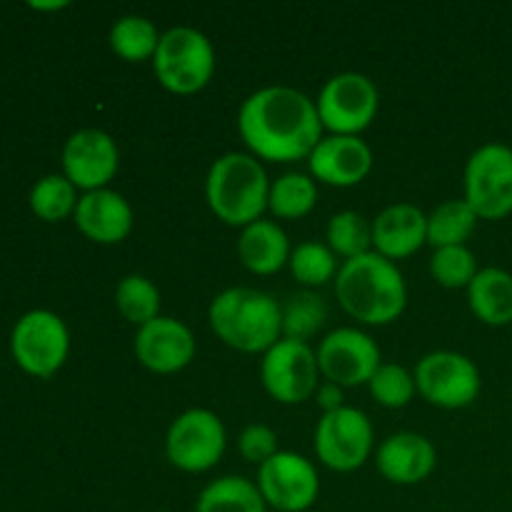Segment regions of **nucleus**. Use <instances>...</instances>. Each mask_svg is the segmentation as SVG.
<instances>
[{"instance_id":"nucleus-1","label":"nucleus","mask_w":512,"mask_h":512,"mask_svg":"<svg viewBox=\"0 0 512 512\" xmlns=\"http://www.w3.org/2000/svg\"><path fill=\"white\" fill-rule=\"evenodd\" d=\"M238 133L255 158L293 163L310 158L323 140L318 105L290 85H268L243 100Z\"/></svg>"},{"instance_id":"nucleus-2","label":"nucleus","mask_w":512,"mask_h":512,"mask_svg":"<svg viewBox=\"0 0 512 512\" xmlns=\"http://www.w3.org/2000/svg\"><path fill=\"white\" fill-rule=\"evenodd\" d=\"M335 295L350 318L365 325H388L408 305V285L393 260L375 250L340 265Z\"/></svg>"},{"instance_id":"nucleus-3","label":"nucleus","mask_w":512,"mask_h":512,"mask_svg":"<svg viewBox=\"0 0 512 512\" xmlns=\"http://www.w3.org/2000/svg\"><path fill=\"white\" fill-rule=\"evenodd\" d=\"M213 333L240 353H265L283 338V310L273 295L255 288H228L208 308Z\"/></svg>"},{"instance_id":"nucleus-4","label":"nucleus","mask_w":512,"mask_h":512,"mask_svg":"<svg viewBox=\"0 0 512 512\" xmlns=\"http://www.w3.org/2000/svg\"><path fill=\"white\" fill-rule=\"evenodd\" d=\"M270 180L255 155L225 153L210 165L205 178V200L218 220L245 228L260 220L268 208Z\"/></svg>"},{"instance_id":"nucleus-5","label":"nucleus","mask_w":512,"mask_h":512,"mask_svg":"<svg viewBox=\"0 0 512 512\" xmlns=\"http://www.w3.org/2000/svg\"><path fill=\"white\" fill-rule=\"evenodd\" d=\"M158 83L175 95H193L210 83L215 73V48L208 35L190 25H178L160 35L153 55Z\"/></svg>"},{"instance_id":"nucleus-6","label":"nucleus","mask_w":512,"mask_h":512,"mask_svg":"<svg viewBox=\"0 0 512 512\" xmlns=\"http://www.w3.org/2000/svg\"><path fill=\"white\" fill-rule=\"evenodd\" d=\"M465 203L480 220H503L512 213V148L485 143L465 165Z\"/></svg>"},{"instance_id":"nucleus-7","label":"nucleus","mask_w":512,"mask_h":512,"mask_svg":"<svg viewBox=\"0 0 512 512\" xmlns=\"http://www.w3.org/2000/svg\"><path fill=\"white\" fill-rule=\"evenodd\" d=\"M225 425L213 410L190 408L170 423L165 435V455L183 473H205L223 458Z\"/></svg>"},{"instance_id":"nucleus-8","label":"nucleus","mask_w":512,"mask_h":512,"mask_svg":"<svg viewBox=\"0 0 512 512\" xmlns=\"http://www.w3.org/2000/svg\"><path fill=\"white\" fill-rule=\"evenodd\" d=\"M415 388L428 400L443 410L468 408L480 395V370L468 355L453 350H435L415 365Z\"/></svg>"},{"instance_id":"nucleus-9","label":"nucleus","mask_w":512,"mask_h":512,"mask_svg":"<svg viewBox=\"0 0 512 512\" xmlns=\"http://www.w3.org/2000/svg\"><path fill=\"white\" fill-rule=\"evenodd\" d=\"M318 115L323 128L333 135H360L375 120L380 93L363 73H338L323 85L318 95Z\"/></svg>"},{"instance_id":"nucleus-10","label":"nucleus","mask_w":512,"mask_h":512,"mask_svg":"<svg viewBox=\"0 0 512 512\" xmlns=\"http://www.w3.org/2000/svg\"><path fill=\"white\" fill-rule=\"evenodd\" d=\"M373 453V425L358 408L343 405L333 413H323L315 428V455L325 468L335 473H353L363 468Z\"/></svg>"},{"instance_id":"nucleus-11","label":"nucleus","mask_w":512,"mask_h":512,"mask_svg":"<svg viewBox=\"0 0 512 512\" xmlns=\"http://www.w3.org/2000/svg\"><path fill=\"white\" fill-rule=\"evenodd\" d=\"M318 355L308 343L280 338L260 360L265 393L283 405H298L318 390Z\"/></svg>"},{"instance_id":"nucleus-12","label":"nucleus","mask_w":512,"mask_h":512,"mask_svg":"<svg viewBox=\"0 0 512 512\" xmlns=\"http://www.w3.org/2000/svg\"><path fill=\"white\" fill-rule=\"evenodd\" d=\"M258 490L268 508L278 512H305L318 500V470L303 455L278 450L258 468Z\"/></svg>"},{"instance_id":"nucleus-13","label":"nucleus","mask_w":512,"mask_h":512,"mask_svg":"<svg viewBox=\"0 0 512 512\" xmlns=\"http://www.w3.org/2000/svg\"><path fill=\"white\" fill-rule=\"evenodd\" d=\"M68 350V328L50 310H33V313L23 315L15 325L13 355L25 373L50 378L63 368Z\"/></svg>"},{"instance_id":"nucleus-14","label":"nucleus","mask_w":512,"mask_h":512,"mask_svg":"<svg viewBox=\"0 0 512 512\" xmlns=\"http://www.w3.org/2000/svg\"><path fill=\"white\" fill-rule=\"evenodd\" d=\"M318 368L328 383L340 388L370 383L380 368V348L368 333L358 328H338L318 345Z\"/></svg>"},{"instance_id":"nucleus-15","label":"nucleus","mask_w":512,"mask_h":512,"mask_svg":"<svg viewBox=\"0 0 512 512\" xmlns=\"http://www.w3.org/2000/svg\"><path fill=\"white\" fill-rule=\"evenodd\" d=\"M120 165V153L115 140L105 130L85 128L68 138L63 148V170L65 178L75 188L103 190L115 178Z\"/></svg>"},{"instance_id":"nucleus-16","label":"nucleus","mask_w":512,"mask_h":512,"mask_svg":"<svg viewBox=\"0 0 512 512\" xmlns=\"http://www.w3.org/2000/svg\"><path fill=\"white\" fill-rule=\"evenodd\" d=\"M133 348L140 365L158 375L180 373L195 358V338L188 325L165 315L140 325Z\"/></svg>"},{"instance_id":"nucleus-17","label":"nucleus","mask_w":512,"mask_h":512,"mask_svg":"<svg viewBox=\"0 0 512 512\" xmlns=\"http://www.w3.org/2000/svg\"><path fill=\"white\" fill-rule=\"evenodd\" d=\"M308 165L313 180L335 188H350L368 178L373 168V150L360 140V135H328L315 145Z\"/></svg>"},{"instance_id":"nucleus-18","label":"nucleus","mask_w":512,"mask_h":512,"mask_svg":"<svg viewBox=\"0 0 512 512\" xmlns=\"http://www.w3.org/2000/svg\"><path fill=\"white\" fill-rule=\"evenodd\" d=\"M75 225L88 240L100 245H115L133 230V208L115 190H90L78 198Z\"/></svg>"},{"instance_id":"nucleus-19","label":"nucleus","mask_w":512,"mask_h":512,"mask_svg":"<svg viewBox=\"0 0 512 512\" xmlns=\"http://www.w3.org/2000/svg\"><path fill=\"white\" fill-rule=\"evenodd\" d=\"M428 243V215L413 203L388 205L373 220V250L388 260H403Z\"/></svg>"},{"instance_id":"nucleus-20","label":"nucleus","mask_w":512,"mask_h":512,"mask_svg":"<svg viewBox=\"0 0 512 512\" xmlns=\"http://www.w3.org/2000/svg\"><path fill=\"white\" fill-rule=\"evenodd\" d=\"M438 453L425 435L395 433L378 448V470L395 485H418L435 470Z\"/></svg>"},{"instance_id":"nucleus-21","label":"nucleus","mask_w":512,"mask_h":512,"mask_svg":"<svg viewBox=\"0 0 512 512\" xmlns=\"http://www.w3.org/2000/svg\"><path fill=\"white\" fill-rule=\"evenodd\" d=\"M290 243L285 230L273 220H255L245 225L238 238V258L250 273L273 275L290 260Z\"/></svg>"},{"instance_id":"nucleus-22","label":"nucleus","mask_w":512,"mask_h":512,"mask_svg":"<svg viewBox=\"0 0 512 512\" xmlns=\"http://www.w3.org/2000/svg\"><path fill=\"white\" fill-rule=\"evenodd\" d=\"M468 303L485 325L512 323V275L503 268H483L468 285Z\"/></svg>"},{"instance_id":"nucleus-23","label":"nucleus","mask_w":512,"mask_h":512,"mask_svg":"<svg viewBox=\"0 0 512 512\" xmlns=\"http://www.w3.org/2000/svg\"><path fill=\"white\" fill-rule=\"evenodd\" d=\"M195 512H268L258 483L240 475H225L200 490Z\"/></svg>"},{"instance_id":"nucleus-24","label":"nucleus","mask_w":512,"mask_h":512,"mask_svg":"<svg viewBox=\"0 0 512 512\" xmlns=\"http://www.w3.org/2000/svg\"><path fill=\"white\" fill-rule=\"evenodd\" d=\"M318 203V185L305 173H285L270 183L268 210L275 218L298 220Z\"/></svg>"},{"instance_id":"nucleus-25","label":"nucleus","mask_w":512,"mask_h":512,"mask_svg":"<svg viewBox=\"0 0 512 512\" xmlns=\"http://www.w3.org/2000/svg\"><path fill=\"white\" fill-rule=\"evenodd\" d=\"M158 43V28H155L153 20L143 18V15H123L110 28V48L128 63L153 60Z\"/></svg>"},{"instance_id":"nucleus-26","label":"nucleus","mask_w":512,"mask_h":512,"mask_svg":"<svg viewBox=\"0 0 512 512\" xmlns=\"http://www.w3.org/2000/svg\"><path fill=\"white\" fill-rule=\"evenodd\" d=\"M478 215L463 200H445L443 205L428 215V245L450 248V245H465L478 225Z\"/></svg>"},{"instance_id":"nucleus-27","label":"nucleus","mask_w":512,"mask_h":512,"mask_svg":"<svg viewBox=\"0 0 512 512\" xmlns=\"http://www.w3.org/2000/svg\"><path fill=\"white\" fill-rule=\"evenodd\" d=\"M280 310H283V338L300 340V343H308L328 320V305L313 290L293 293L285 305H280Z\"/></svg>"},{"instance_id":"nucleus-28","label":"nucleus","mask_w":512,"mask_h":512,"mask_svg":"<svg viewBox=\"0 0 512 512\" xmlns=\"http://www.w3.org/2000/svg\"><path fill=\"white\" fill-rule=\"evenodd\" d=\"M115 305L128 323L140 328L160 315V290L145 275H125L115 288Z\"/></svg>"},{"instance_id":"nucleus-29","label":"nucleus","mask_w":512,"mask_h":512,"mask_svg":"<svg viewBox=\"0 0 512 512\" xmlns=\"http://www.w3.org/2000/svg\"><path fill=\"white\" fill-rule=\"evenodd\" d=\"M328 248L345 260L358 258L373 250V223L355 210H343L328 220Z\"/></svg>"},{"instance_id":"nucleus-30","label":"nucleus","mask_w":512,"mask_h":512,"mask_svg":"<svg viewBox=\"0 0 512 512\" xmlns=\"http://www.w3.org/2000/svg\"><path fill=\"white\" fill-rule=\"evenodd\" d=\"M290 273L305 288H320L328 280L335 278V253L328 245L318 243V240H308V243H300L298 248L290 253Z\"/></svg>"},{"instance_id":"nucleus-31","label":"nucleus","mask_w":512,"mask_h":512,"mask_svg":"<svg viewBox=\"0 0 512 512\" xmlns=\"http://www.w3.org/2000/svg\"><path fill=\"white\" fill-rule=\"evenodd\" d=\"M30 208L38 218L48 220V223L68 218L78 208L75 185L65 175H48V178L38 180L33 193H30Z\"/></svg>"},{"instance_id":"nucleus-32","label":"nucleus","mask_w":512,"mask_h":512,"mask_svg":"<svg viewBox=\"0 0 512 512\" xmlns=\"http://www.w3.org/2000/svg\"><path fill=\"white\" fill-rule=\"evenodd\" d=\"M430 275L438 280L443 288H468L478 275V260L468 245H450L438 248L430 258Z\"/></svg>"},{"instance_id":"nucleus-33","label":"nucleus","mask_w":512,"mask_h":512,"mask_svg":"<svg viewBox=\"0 0 512 512\" xmlns=\"http://www.w3.org/2000/svg\"><path fill=\"white\" fill-rule=\"evenodd\" d=\"M368 388L375 403H380L383 408H405L415 398V393H418L415 375L405 370L403 365L395 363L380 365L373 378H370Z\"/></svg>"},{"instance_id":"nucleus-34","label":"nucleus","mask_w":512,"mask_h":512,"mask_svg":"<svg viewBox=\"0 0 512 512\" xmlns=\"http://www.w3.org/2000/svg\"><path fill=\"white\" fill-rule=\"evenodd\" d=\"M238 448L240 455H243L248 463H255L260 468L265 460H270L278 453V435H275V430L270 428V425L250 423L248 428H243V433H240Z\"/></svg>"},{"instance_id":"nucleus-35","label":"nucleus","mask_w":512,"mask_h":512,"mask_svg":"<svg viewBox=\"0 0 512 512\" xmlns=\"http://www.w3.org/2000/svg\"><path fill=\"white\" fill-rule=\"evenodd\" d=\"M315 395H318V405L325 413H333V410L343 408V388H340V385L325 380V383L315 390Z\"/></svg>"},{"instance_id":"nucleus-36","label":"nucleus","mask_w":512,"mask_h":512,"mask_svg":"<svg viewBox=\"0 0 512 512\" xmlns=\"http://www.w3.org/2000/svg\"><path fill=\"white\" fill-rule=\"evenodd\" d=\"M270 512H278V510H270Z\"/></svg>"}]
</instances>
